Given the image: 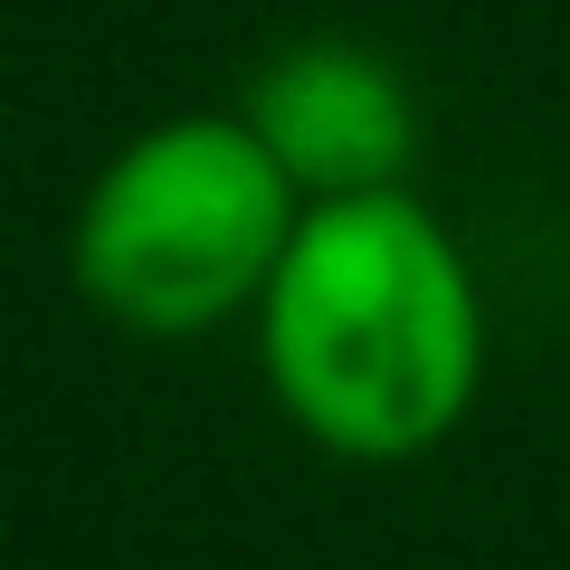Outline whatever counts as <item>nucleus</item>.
Returning <instances> with one entry per match:
<instances>
[{
    "instance_id": "f257e3e1",
    "label": "nucleus",
    "mask_w": 570,
    "mask_h": 570,
    "mask_svg": "<svg viewBox=\"0 0 570 570\" xmlns=\"http://www.w3.org/2000/svg\"><path fill=\"white\" fill-rule=\"evenodd\" d=\"M257 371L285 428L333 466H419L485 400V276L419 181L305 200L266 276Z\"/></svg>"
},
{
    "instance_id": "f03ea898",
    "label": "nucleus",
    "mask_w": 570,
    "mask_h": 570,
    "mask_svg": "<svg viewBox=\"0 0 570 570\" xmlns=\"http://www.w3.org/2000/svg\"><path fill=\"white\" fill-rule=\"evenodd\" d=\"M295 219L305 190L276 171L238 105L153 115L86 171L67 219V285L105 333L209 343L257 314Z\"/></svg>"
},
{
    "instance_id": "7ed1b4c3",
    "label": "nucleus",
    "mask_w": 570,
    "mask_h": 570,
    "mask_svg": "<svg viewBox=\"0 0 570 570\" xmlns=\"http://www.w3.org/2000/svg\"><path fill=\"white\" fill-rule=\"evenodd\" d=\"M228 105L257 124V142L305 200H362V190L419 181V142H428L419 86L371 39L305 29V39L266 48Z\"/></svg>"
}]
</instances>
